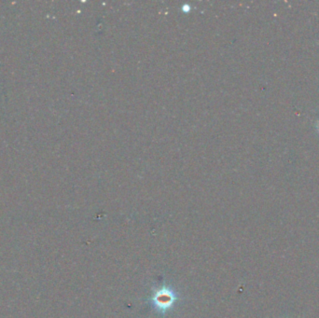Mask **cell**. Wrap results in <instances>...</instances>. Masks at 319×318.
Returning <instances> with one entry per match:
<instances>
[{"instance_id":"6da1fadb","label":"cell","mask_w":319,"mask_h":318,"mask_svg":"<svg viewBox=\"0 0 319 318\" xmlns=\"http://www.w3.org/2000/svg\"><path fill=\"white\" fill-rule=\"evenodd\" d=\"M317 129H318V131H319V121L318 122V125H317Z\"/></svg>"}]
</instances>
